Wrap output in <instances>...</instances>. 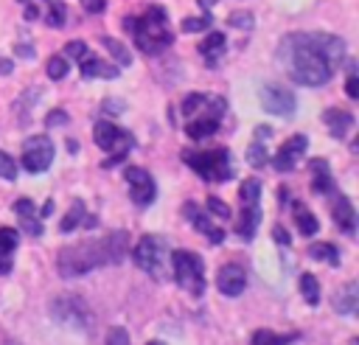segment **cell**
I'll return each mask as SVG.
<instances>
[{
    "label": "cell",
    "mask_w": 359,
    "mask_h": 345,
    "mask_svg": "<svg viewBox=\"0 0 359 345\" xmlns=\"http://www.w3.org/2000/svg\"><path fill=\"white\" fill-rule=\"evenodd\" d=\"M278 59L292 81L303 87H323L345 59V42L323 31L289 34L278 45Z\"/></svg>",
    "instance_id": "6da1fadb"
},
{
    "label": "cell",
    "mask_w": 359,
    "mask_h": 345,
    "mask_svg": "<svg viewBox=\"0 0 359 345\" xmlns=\"http://www.w3.org/2000/svg\"><path fill=\"white\" fill-rule=\"evenodd\" d=\"M126 250H129L126 230H115V233H107L98 238H84V241H76V244L59 250L56 269L62 278H79V275H87L98 266L121 264Z\"/></svg>",
    "instance_id": "7a4b0ae2"
},
{
    "label": "cell",
    "mask_w": 359,
    "mask_h": 345,
    "mask_svg": "<svg viewBox=\"0 0 359 345\" xmlns=\"http://www.w3.org/2000/svg\"><path fill=\"white\" fill-rule=\"evenodd\" d=\"M123 28L132 34L135 45L149 56L165 50L174 42V34L168 31V14L163 6H149L143 17H126Z\"/></svg>",
    "instance_id": "3957f363"
},
{
    "label": "cell",
    "mask_w": 359,
    "mask_h": 345,
    "mask_svg": "<svg viewBox=\"0 0 359 345\" xmlns=\"http://www.w3.org/2000/svg\"><path fill=\"white\" fill-rule=\"evenodd\" d=\"M182 160L191 165L194 174H199L208 182H224V180L233 177V165H230V151L227 149H208V151L185 149Z\"/></svg>",
    "instance_id": "277c9868"
},
{
    "label": "cell",
    "mask_w": 359,
    "mask_h": 345,
    "mask_svg": "<svg viewBox=\"0 0 359 345\" xmlns=\"http://www.w3.org/2000/svg\"><path fill=\"white\" fill-rule=\"evenodd\" d=\"M93 135H95L98 149L112 151V154L101 163L104 168H112L115 163H121V160L126 157V151L132 149V143H135V135H132V132H126V129H121V126H115L112 121H98V123H95V129H93Z\"/></svg>",
    "instance_id": "5b68a950"
},
{
    "label": "cell",
    "mask_w": 359,
    "mask_h": 345,
    "mask_svg": "<svg viewBox=\"0 0 359 345\" xmlns=\"http://www.w3.org/2000/svg\"><path fill=\"white\" fill-rule=\"evenodd\" d=\"M168 258H171L177 283H180L188 295L199 297V295L205 292V264H202V258H199L196 252H191V250H177V252H171Z\"/></svg>",
    "instance_id": "8992f818"
},
{
    "label": "cell",
    "mask_w": 359,
    "mask_h": 345,
    "mask_svg": "<svg viewBox=\"0 0 359 345\" xmlns=\"http://www.w3.org/2000/svg\"><path fill=\"white\" fill-rule=\"evenodd\" d=\"M132 261H135V266H140L143 272H149L151 278H163L165 275V261H168V244H165V238H160V236H143L137 244H135V250H132Z\"/></svg>",
    "instance_id": "52a82bcc"
},
{
    "label": "cell",
    "mask_w": 359,
    "mask_h": 345,
    "mask_svg": "<svg viewBox=\"0 0 359 345\" xmlns=\"http://www.w3.org/2000/svg\"><path fill=\"white\" fill-rule=\"evenodd\" d=\"M50 317L62 325H73L79 331H84L90 325V311L84 306V300L79 295H59L50 303Z\"/></svg>",
    "instance_id": "ba28073f"
},
{
    "label": "cell",
    "mask_w": 359,
    "mask_h": 345,
    "mask_svg": "<svg viewBox=\"0 0 359 345\" xmlns=\"http://www.w3.org/2000/svg\"><path fill=\"white\" fill-rule=\"evenodd\" d=\"M22 168L31 174L48 171V165L53 163V143L48 140V135H34L22 143Z\"/></svg>",
    "instance_id": "9c48e42d"
},
{
    "label": "cell",
    "mask_w": 359,
    "mask_h": 345,
    "mask_svg": "<svg viewBox=\"0 0 359 345\" xmlns=\"http://www.w3.org/2000/svg\"><path fill=\"white\" fill-rule=\"evenodd\" d=\"M227 109V101L222 95H205V93H191L182 98L180 112L191 121V118H222Z\"/></svg>",
    "instance_id": "30bf717a"
},
{
    "label": "cell",
    "mask_w": 359,
    "mask_h": 345,
    "mask_svg": "<svg viewBox=\"0 0 359 345\" xmlns=\"http://www.w3.org/2000/svg\"><path fill=\"white\" fill-rule=\"evenodd\" d=\"M123 174H126V180H129V185H132V191H129L132 202L140 205V208L151 205L154 196H157V185H154L151 174H149L146 168H140V165H126Z\"/></svg>",
    "instance_id": "8fae6325"
},
{
    "label": "cell",
    "mask_w": 359,
    "mask_h": 345,
    "mask_svg": "<svg viewBox=\"0 0 359 345\" xmlns=\"http://www.w3.org/2000/svg\"><path fill=\"white\" fill-rule=\"evenodd\" d=\"M258 95H261V107L269 115H283L286 118V115L294 112V95L283 84H264Z\"/></svg>",
    "instance_id": "7c38bea8"
},
{
    "label": "cell",
    "mask_w": 359,
    "mask_h": 345,
    "mask_svg": "<svg viewBox=\"0 0 359 345\" xmlns=\"http://www.w3.org/2000/svg\"><path fill=\"white\" fill-rule=\"evenodd\" d=\"M306 146H309V140H306V135H292L275 154H272V168L275 171H289V168H294V163L303 157V151H306Z\"/></svg>",
    "instance_id": "4fadbf2b"
},
{
    "label": "cell",
    "mask_w": 359,
    "mask_h": 345,
    "mask_svg": "<svg viewBox=\"0 0 359 345\" xmlns=\"http://www.w3.org/2000/svg\"><path fill=\"white\" fill-rule=\"evenodd\" d=\"M216 286L222 295L227 297H238L247 286V272L238 266V264H224L219 272H216Z\"/></svg>",
    "instance_id": "5bb4252c"
},
{
    "label": "cell",
    "mask_w": 359,
    "mask_h": 345,
    "mask_svg": "<svg viewBox=\"0 0 359 345\" xmlns=\"http://www.w3.org/2000/svg\"><path fill=\"white\" fill-rule=\"evenodd\" d=\"M182 213H185V219H188L199 233L208 236L210 244H222V241H224V230L216 227V224L208 219V213H202V210L196 208V202H185V205H182Z\"/></svg>",
    "instance_id": "9a60e30c"
},
{
    "label": "cell",
    "mask_w": 359,
    "mask_h": 345,
    "mask_svg": "<svg viewBox=\"0 0 359 345\" xmlns=\"http://www.w3.org/2000/svg\"><path fill=\"white\" fill-rule=\"evenodd\" d=\"M323 123H325V129H328L337 140H342V137L351 132V126H353V115H351L348 109L328 107V109L323 112Z\"/></svg>",
    "instance_id": "2e32d148"
},
{
    "label": "cell",
    "mask_w": 359,
    "mask_h": 345,
    "mask_svg": "<svg viewBox=\"0 0 359 345\" xmlns=\"http://www.w3.org/2000/svg\"><path fill=\"white\" fill-rule=\"evenodd\" d=\"M331 216H334V222L342 233H356V210H353V202L348 196H342V194L337 196V202L331 208Z\"/></svg>",
    "instance_id": "e0dca14e"
},
{
    "label": "cell",
    "mask_w": 359,
    "mask_h": 345,
    "mask_svg": "<svg viewBox=\"0 0 359 345\" xmlns=\"http://www.w3.org/2000/svg\"><path fill=\"white\" fill-rule=\"evenodd\" d=\"M14 213H17V219H20L22 233H28V236H42V222L36 219V210H34V202H31V199H17V202H14Z\"/></svg>",
    "instance_id": "ac0fdd59"
},
{
    "label": "cell",
    "mask_w": 359,
    "mask_h": 345,
    "mask_svg": "<svg viewBox=\"0 0 359 345\" xmlns=\"http://www.w3.org/2000/svg\"><path fill=\"white\" fill-rule=\"evenodd\" d=\"M359 306V283L351 280L334 292V311L337 314H353Z\"/></svg>",
    "instance_id": "d6986e66"
},
{
    "label": "cell",
    "mask_w": 359,
    "mask_h": 345,
    "mask_svg": "<svg viewBox=\"0 0 359 345\" xmlns=\"http://www.w3.org/2000/svg\"><path fill=\"white\" fill-rule=\"evenodd\" d=\"M258 222H261L258 202H244V210H241V216H238V222H236V233H238L244 241H250V238L255 236V230H258Z\"/></svg>",
    "instance_id": "ffe728a7"
},
{
    "label": "cell",
    "mask_w": 359,
    "mask_h": 345,
    "mask_svg": "<svg viewBox=\"0 0 359 345\" xmlns=\"http://www.w3.org/2000/svg\"><path fill=\"white\" fill-rule=\"evenodd\" d=\"M81 76L84 79H118V67L98 59V56H84L81 59Z\"/></svg>",
    "instance_id": "44dd1931"
},
{
    "label": "cell",
    "mask_w": 359,
    "mask_h": 345,
    "mask_svg": "<svg viewBox=\"0 0 359 345\" xmlns=\"http://www.w3.org/2000/svg\"><path fill=\"white\" fill-rule=\"evenodd\" d=\"M309 165H311V191H317V194H328V191L334 188V177H331L328 163H325L323 157H317V160H311Z\"/></svg>",
    "instance_id": "7402d4cb"
},
{
    "label": "cell",
    "mask_w": 359,
    "mask_h": 345,
    "mask_svg": "<svg viewBox=\"0 0 359 345\" xmlns=\"http://www.w3.org/2000/svg\"><path fill=\"white\" fill-rule=\"evenodd\" d=\"M224 45H227V42H224V34H222V31H210V34L199 42V53L208 59V65H216L219 56L224 53Z\"/></svg>",
    "instance_id": "603a6c76"
},
{
    "label": "cell",
    "mask_w": 359,
    "mask_h": 345,
    "mask_svg": "<svg viewBox=\"0 0 359 345\" xmlns=\"http://www.w3.org/2000/svg\"><path fill=\"white\" fill-rule=\"evenodd\" d=\"M219 132V118H191L185 123V135L191 140H205Z\"/></svg>",
    "instance_id": "cb8c5ba5"
},
{
    "label": "cell",
    "mask_w": 359,
    "mask_h": 345,
    "mask_svg": "<svg viewBox=\"0 0 359 345\" xmlns=\"http://www.w3.org/2000/svg\"><path fill=\"white\" fill-rule=\"evenodd\" d=\"M292 216H294V224H297V233H300V236H314V233H317L320 222H317V216H314L306 205L294 202V205H292Z\"/></svg>",
    "instance_id": "d4e9b609"
},
{
    "label": "cell",
    "mask_w": 359,
    "mask_h": 345,
    "mask_svg": "<svg viewBox=\"0 0 359 345\" xmlns=\"http://www.w3.org/2000/svg\"><path fill=\"white\" fill-rule=\"evenodd\" d=\"M309 255H311L314 261H325L328 266H339V252H337V247L328 244V241H314V244L309 247Z\"/></svg>",
    "instance_id": "484cf974"
},
{
    "label": "cell",
    "mask_w": 359,
    "mask_h": 345,
    "mask_svg": "<svg viewBox=\"0 0 359 345\" xmlns=\"http://www.w3.org/2000/svg\"><path fill=\"white\" fill-rule=\"evenodd\" d=\"M292 339H297V334H275L266 328H258L250 339V345H292Z\"/></svg>",
    "instance_id": "4316f807"
},
{
    "label": "cell",
    "mask_w": 359,
    "mask_h": 345,
    "mask_svg": "<svg viewBox=\"0 0 359 345\" xmlns=\"http://www.w3.org/2000/svg\"><path fill=\"white\" fill-rule=\"evenodd\" d=\"M101 45L112 53V59H115L121 67H129V65H132V53H129V48L121 45L118 39H112V36H101Z\"/></svg>",
    "instance_id": "83f0119b"
},
{
    "label": "cell",
    "mask_w": 359,
    "mask_h": 345,
    "mask_svg": "<svg viewBox=\"0 0 359 345\" xmlns=\"http://www.w3.org/2000/svg\"><path fill=\"white\" fill-rule=\"evenodd\" d=\"M300 295H303V300L309 306H317L320 303V283H317V278L311 272H303L300 275Z\"/></svg>",
    "instance_id": "f1b7e54d"
},
{
    "label": "cell",
    "mask_w": 359,
    "mask_h": 345,
    "mask_svg": "<svg viewBox=\"0 0 359 345\" xmlns=\"http://www.w3.org/2000/svg\"><path fill=\"white\" fill-rule=\"evenodd\" d=\"M79 222H84V202H81V199H76V202H73V208H70V210H67V216L62 219L59 230H62V233H73V230L79 227Z\"/></svg>",
    "instance_id": "f546056e"
},
{
    "label": "cell",
    "mask_w": 359,
    "mask_h": 345,
    "mask_svg": "<svg viewBox=\"0 0 359 345\" xmlns=\"http://www.w3.org/2000/svg\"><path fill=\"white\" fill-rule=\"evenodd\" d=\"M20 244V236L14 227H0V258H8Z\"/></svg>",
    "instance_id": "4dcf8cb0"
},
{
    "label": "cell",
    "mask_w": 359,
    "mask_h": 345,
    "mask_svg": "<svg viewBox=\"0 0 359 345\" xmlns=\"http://www.w3.org/2000/svg\"><path fill=\"white\" fill-rule=\"evenodd\" d=\"M238 196H241V202H258V196H261V180L258 177L244 180L241 188H238Z\"/></svg>",
    "instance_id": "1f68e13d"
},
{
    "label": "cell",
    "mask_w": 359,
    "mask_h": 345,
    "mask_svg": "<svg viewBox=\"0 0 359 345\" xmlns=\"http://www.w3.org/2000/svg\"><path fill=\"white\" fill-rule=\"evenodd\" d=\"M247 163L250 165H266L269 163V154H266V149H264V143H258V140H252L250 146H247Z\"/></svg>",
    "instance_id": "d6a6232c"
},
{
    "label": "cell",
    "mask_w": 359,
    "mask_h": 345,
    "mask_svg": "<svg viewBox=\"0 0 359 345\" xmlns=\"http://www.w3.org/2000/svg\"><path fill=\"white\" fill-rule=\"evenodd\" d=\"M210 22H213V20H210V14H202V17H185L180 28H182L185 34H196V31L210 28Z\"/></svg>",
    "instance_id": "836d02e7"
},
{
    "label": "cell",
    "mask_w": 359,
    "mask_h": 345,
    "mask_svg": "<svg viewBox=\"0 0 359 345\" xmlns=\"http://www.w3.org/2000/svg\"><path fill=\"white\" fill-rule=\"evenodd\" d=\"M67 70H70V65H67V59H65V56H50V59H48V76H50L53 81L65 79V76H67Z\"/></svg>",
    "instance_id": "e575fe53"
},
{
    "label": "cell",
    "mask_w": 359,
    "mask_h": 345,
    "mask_svg": "<svg viewBox=\"0 0 359 345\" xmlns=\"http://www.w3.org/2000/svg\"><path fill=\"white\" fill-rule=\"evenodd\" d=\"M65 14H67V8L62 3H50V8L45 11V22L53 25V28H59V25H65Z\"/></svg>",
    "instance_id": "d590c367"
},
{
    "label": "cell",
    "mask_w": 359,
    "mask_h": 345,
    "mask_svg": "<svg viewBox=\"0 0 359 345\" xmlns=\"http://www.w3.org/2000/svg\"><path fill=\"white\" fill-rule=\"evenodd\" d=\"M227 22H230L233 28H241V31H250V28L255 25V20H252V14H250V11H233Z\"/></svg>",
    "instance_id": "8d00e7d4"
},
{
    "label": "cell",
    "mask_w": 359,
    "mask_h": 345,
    "mask_svg": "<svg viewBox=\"0 0 359 345\" xmlns=\"http://www.w3.org/2000/svg\"><path fill=\"white\" fill-rule=\"evenodd\" d=\"M205 208H208L213 216H219V219H227V216H230V208H227V202H222L219 196H208Z\"/></svg>",
    "instance_id": "74e56055"
},
{
    "label": "cell",
    "mask_w": 359,
    "mask_h": 345,
    "mask_svg": "<svg viewBox=\"0 0 359 345\" xmlns=\"http://www.w3.org/2000/svg\"><path fill=\"white\" fill-rule=\"evenodd\" d=\"M14 177H17V163L6 151H0V180H14Z\"/></svg>",
    "instance_id": "f35d334b"
},
{
    "label": "cell",
    "mask_w": 359,
    "mask_h": 345,
    "mask_svg": "<svg viewBox=\"0 0 359 345\" xmlns=\"http://www.w3.org/2000/svg\"><path fill=\"white\" fill-rule=\"evenodd\" d=\"M107 345H129V334H126V328H121V325L109 328V331H107Z\"/></svg>",
    "instance_id": "ab89813d"
},
{
    "label": "cell",
    "mask_w": 359,
    "mask_h": 345,
    "mask_svg": "<svg viewBox=\"0 0 359 345\" xmlns=\"http://www.w3.org/2000/svg\"><path fill=\"white\" fill-rule=\"evenodd\" d=\"M65 53H67V59H84L87 56V45L81 39H73V42L65 45Z\"/></svg>",
    "instance_id": "60d3db41"
},
{
    "label": "cell",
    "mask_w": 359,
    "mask_h": 345,
    "mask_svg": "<svg viewBox=\"0 0 359 345\" xmlns=\"http://www.w3.org/2000/svg\"><path fill=\"white\" fill-rule=\"evenodd\" d=\"M65 121H67V112L65 109H50L45 115V126H62Z\"/></svg>",
    "instance_id": "b9f144b4"
},
{
    "label": "cell",
    "mask_w": 359,
    "mask_h": 345,
    "mask_svg": "<svg viewBox=\"0 0 359 345\" xmlns=\"http://www.w3.org/2000/svg\"><path fill=\"white\" fill-rule=\"evenodd\" d=\"M101 109H104V112H112V115H121V112L126 109V104H123L121 98H107V101L101 104Z\"/></svg>",
    "instance_id": "7bdbcfd3"
},
{
    "label": "cell",
    "mask_w": 359,
    "mask_h": 345,
    "mask_svg": "<svg viewBox=\"0 0 359 345\" xmlns=\"http://www.w3.org/2000/svg\"><path fill=\"white\" fill-rule=\"evenodd\" d=\"M272 238H275L278 244H283V247H289V244H292V236H289L280 224H275V227H272Z\"/></svg>",
    "instance_id": "ee69618b"
},
{
    "label": "cell",
    "mask_w": 359,
    "mask_h": 345,
    "mask_svg": "<svg viewBox=\"0 0 359 345\" xmlns=\"http://www.w3.org/2000/svg\"><path fill=\"white\" fill-rule=\"evenodd\" d=\"M81 6L90 11V14H101L107 8V0H81Z\"/></svg>",
    "instance_id": "f6af8a7d"
},
{
    "label": "cell",
    "mask_w": 359,
    "mask_h": 345,
    "mask_svg": "<svg viewBox=\"0 0 359 345\" xmlns=\"http://www.w3.org/2000/svg\"><path fill=\"white\" fill-rule=\"evenodd\" d=\"M345 93H348V98H359V79H356V76H348Z\"/></svg>",
    "instance_id": "bcb514c9"
},
{
    "label": "cell",
    "mask_w": 359,
    "mask_h": 345,
    "mask_svg": "<svg viewBox=\"0 0 359 345\" xmlns=\"http://www.w3.org/2000/svg\"><path fill=\"white\" fill-rule=\"evenodd\" d=\"M14 53H17V56H25V59H34V48H31L28 42H25V45L20 42V45L14 48Z\"/></svg>",
    "instance_id": "7dc6e473"
},
{
    "label": "cell",
    "mask_w": 359,
    "mask_h": 345,
    "mask_svg": "<svg viewBox=\"0 0 359 345\" xmlns=\"http://www.w3.org/2000/svg\"><path fill=\"white\" fill-rule=\"evenodd\" d=\"M36 213H39V219H48V216L53 213V199H48V202L42 205V210H36Z\"/></svg>",
    "instance_id": "c3c4849f"
},
{
    "label": "cell",
    "mask_w": 359,
    "mask_h": 345,
    "mask_svg": "<svg viewBox=\"0 0 359 345\" xmlns=\"http://www.w3.org/2000/svg\"><path fill=\"white\" fill-rule=\"evenodd\" d=\"M261 137H272V129L269 126H258L255 129V140H261Z\"/></svg>",
    "instance_id": "681fc988"
},
{
    "label": "cell",
    "mask_w": 359,
    "mask_h": 345,
    "mask_svg": "<svg viewBox=\"0 0 359 345\" xmlns=\"http://www.w3.org/2000/svg\"><path fill=\"white\" fill-rule=\"evenodd\" d=\"M36 17H39L36 6H25V20H36Z\"/></svg>",
    "instance_id": "f907efd6"
},
{
    "label": "cell",
    "mask_w": 359,
    "mask_h": 345,
    "mask_svg": "<svg viewBox=\"0 0 359 345\" xmlns=\"http://www.w3.org/2000/svg\"><path fill=\"white\" fill-rule=\"evenodd\" d=\"M11 67H14V65H11L8 59H0V73H3V76H8V73H11Z\"/></svg>",
    "instance_id": "816d5d0a"
},
{
    "label": "cell",
    "mask_w": 359,
    "mask_h": 345,
    "mask_svg": "<svg viewBox=\"0 0 359 345\" xmlns=\"http://www.w3.org/2000/svg\"><path fill=\"white\" fill-rule=\"evenodd\" d=\"M11 272V258H0V275Z\"/></svg>",
    "instance_id": "f5cc1de1"
},
{
    "label": "cell",
    "mask_w": 359,
    "mask_h": 345,
    "mask_svg": "<svg viewBox=\"0 0 359 345\" xmlns=\"http://www.w3.org/2000/svg\"><path fill=\"white\" fill-rule=\"evenodd\" d=\"M202 8H210V6H216V0H196Z\"/></svg>",
    "instance_id": "db71d44e"
},
{
    "label": "cell",
    "mask_w": 359,
    "mask_h": 345,
    "mask_svg": "<svg viewBox=\"0 0 359 345\" xmlns=\"http://www.w3.org/2000/svg\"><path fill=\"white\" fill-rule=\"evenodd\" d=\"M149 345H163V342H149Z\"/></svg>",
    "instance_id": "11a10c76"
}]
</instances>
